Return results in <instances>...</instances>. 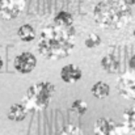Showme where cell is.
<instances>
[{
  "instance_id": "cell-1",
  "label": "cell",
  "mask_w": 135,
  "mask_h": 135,
  "mask_svg": "<svg viewBox=\"0 0 135 135\" xmlns=\"http://www.w3.org/2000/svg\"><path fill=\"white\" fill-rule=\"evenodd\" d=\"M76 30L74 26H45L37 37L38 52L51 60L67 58L75 47Z\"/></svg>"
},
{
  "instance_id": "cell-2",
  "label": "cell",
  "mask_w": 135,
  "mask_h": 135,
  "mask_svg": "<svg viewBox=\"0 0 135 135\" xmlns=\"http://www.w3.org/2000/svg\"><path fill=\"white\" fill-rule=\"evenodd\" d=\"M93 20L104 29L118 30L131 21L133 11L122 0H101L93 7Z\"/></svg>"
},
{
  "instance_id": "cell-3",
  "label": "cell",
  "mask_w": 135,
  "mask_h": 135,
  "mask_svg": "<svg viewBox=\"0 0 135 135\" xmlns=\"http://www.w3.org/2000/svg\"><path fill=\"white\" fill-rule=\"evenodd\" d=\"M55 87L50 81H37L32 84L22 98V104L29 112H42L50 105Z\"/></svg>"
},
{
  "instance_id": "cell-4",
  "label": "cell",
  "mask_w": 135,
  "mask_h": 135,
  "mask_svg": "<svg viewBox=\"0 0 135 135\" xmlns=\"http://www.w3.org/2000/svg\"><path fill=\"white\" fill-rule=\"evenodd\" d=\"M28 0H0V18L15 20L25 9Z\"/></svg>"
},
{
  "instance_id": "cell-5",
  "label": "cell",
  "mask_w": 135,
  "mask_h": 135,
  "mask_svg": "<svg viewBox=\"0 0 135 135\" xmlns=\"http://www.w3.org/2000/svg\"><path fill=\"white\" fill-rule=\"evenodd\" d=\"M117 90L125 98L135 100V71L121 75L117 80Z\"/></svg>"
},
{
  "instance_id": "cell-6",
  "label": "cell",
  "mask_w": 135,
  "mask_h": 135,
  "mask_svg": "<svg viewBox=\"0 0 135 135\" xmlns=\"http://www.w3.org/2000/svg\"><path fill=\"white\" fill-rule=\"evenodd\" d=\"M13 66H15V70L18 74L26 75V74H30L36 68V66H37V58H36L34 54L28 52V51H24V52L18 54L15 58Z\"/></svg>"
},
{
  "instance_id": "cell-7",
  "label": "cell",
  "mask_w": 135,
  "mask_h": 135,
  "mask_svg": "<svg viewBox=\"0 0 135 135\" xmlns=\"http://www.w3.org/2000/svg\"><path fill=\"white\" fill-rule=\"evenodd\" d=\"M83 78L81 68L78 64H66L60 70V79L67 84H75Z\"/></svg>"
},
{
  "instance_id": "cell-8",
  "label": "cell",
  "mask_w": 135,
  "mask_h": 135,
  "mask_svg": "<svg viewBox=\"0 0 135 135\" xmlns=\"http://www.w3.org/2000/svg\"><path fill=\"white\" fill-rule=\"evenodd\" d=\"M114 129H115V122L113 119L101 117L96 119L94 126H93V133L96 135H110Z\"/></svg>"
},
{
  "instance_id": "cell-9",
  "label": "cell",
  "mask_w": 135,
  "mask_h": 135,
  "mask_svg": "<svg viewBox=\"0 0 135 135\" xmlns=\"http://www.w3.org/2000/svg\"><path fill=\"white\" fill-rule=\"evenodd\" d=\"M28 113H29V110L26 109V106H25L22 102H21V104H13V105L9 108L7 117H8L9 121L21 122V121H24V119L26 118Z\"/></svg>"
},
{
  "instance_id": "cell-10",
  "label": "cell",
  "mask_w": 135,
  "mask_h": 135,
  "mask_svg": "<svg viewBox=\"0 0 135 135\" xmlns=\"http://www.w3.org/2000/svg\"><path fill=\"white\" fill-rule=\"evenodd\" d=\"M101 67L108 74H117L118 72V68H119V62H118V59H117L115 55L106 54L101 59Z\"/></svg>"
},
{
  "instance_id": "cell-11",
  "label": "cell",
  "mask_w": 135,
  "mask_h": 135,
  "mask_svg": "<svg viewBox=\"0 0 135 135\" xmlns=\"http://www.w3.org/2000/svg\"><path fill=\"white\" fill-rule=\"evenodd\" d=\"M17 36H18V38L22 42L28 44V42H32V41H34L37 38V32L30 24H24V25H21L18 28Z\"/></svg>"
},
{
  "instance_id": "cell-12",
  "label": "cell",
  "mask_w": 135,
  "mask_h": 135,
  "mask_svg": "<svg viewBox=\"0 0 135 135\" xmlns=\"http://www.w3.org/2000/svg\"><path fill=\"white\" fill-rule=\"evenodd\" d=\"M54 25L58 26H74V16L67 11H59L54 16Z\"/></svg>"
},
{
  "instance_id": "cell-13",
  "label": "cell",
  "mask_w": 135,
  "mask_h": 135,
  "mask_svg": "<svg viewBox=\"0 0 135 135\" xmlns=\"http://www.w3.org/2000/svg\"><path fill=\"white\" fill-rule=\"evenodd\" d=\"M90 92H92V94H93L96 98L101 100V98H105V97L109 96V93H110V87H109L105 81H97V83L92 87Z\"/></svg>"
},
{
  "instance_id": "cell-14",
  "label": "cell",
  "mask_w": 135,
  "mask_h": 135,
  "mask_svg": "<svg viewBox=\"0 0 135 135\" xmlns=\"http://www.w3.org/2000/svg\"><path fill=\"white\" fill-rule=\"evenodd\" d=\"M110 135H135V122H122L115 125V129Z\"/></svg>"
},
{
  "instance_id": "cell-15",
  "label": "cell",
  "mask_w": 135,
  "mask_h": 135,
  "mask_svg": "<svg viewBox=\"0 0 135 135\" xmlns=\"http://www.w3.org/2000/svg\"><path fill=\"white\" fill-rule=\"evenodd\" d=\"M56 135H85V133L76 125H66Z\"/></svg>"
},
{
  "instance_id": "cell-16",
  "label": "cell",
  "mask_w": 135,
  "mask_h": 135,
  "mask_svg": "<svg viewBox=\"0 0 135 135\" xmlns=\"http://www.w3.org/2000/svg\"><path fill=\"white\" fill-rule=\"evenodd\" d=\"M71 110L75 112L78 115H83L88 110V104L85 101H83V100H75L71 104Z\"/></svg>"
},
{
  "instance_id": "cell-17",
  "label": "cell",
  "mask_w": 135,
  "mask_h": 135,
  "mask_svg": "<svg viewBox=\"0 0 135 135\" xmlns=\"http://www.w3.org/2000/svg\"><path fill=\"white\" fill-rule=\"evenodd\" d=\"M84 45L87 46L88 49H94V47L101 45V37L98 34H96V33H90L89 36L85 38Z\"/></svg>"
},
{
  "instance_id": "cell-18",
  "label": "cell",
  "mask_w": 135,
  "mask_h": 135,
  "mask_svg": "<svg viewBox=\"0 0 135 135\" xmlns=\"http://www.w3.org/2000/svg\"><path fill=\"white\" fill-rule=\"evenodd\" d=\"M122 117H123V121L122 122H130V123L135 122V106H131V108L126 109L123 112V115Z\"/></svg>"
},
{
  "instance_id": "cell-19",
  "label": "cell",
  "mask_w": 135,
  "mask_h": 135,
  "mask_svg": "<svg viewBox=\"0 0 135 135\" xmlns=\"http://www.w3.org/2000/svg\"><path fill=\"white\" fill-rule=\"evenodd\" d=\"M129 67L131 68V71H135V54L130 58V60H129Z\"/></svg>"
},
{
  "instance_id": "cell-20",
  "label": "cell",
  "mask_w": 135,
  "mask_h": 135,
  "mask_svg": "<svg viewBox=\"0 0 135 135\" xmlns=\"http://www.w3.org/2000/svg\"><path fill=\"white\" fill-rule=\"evenodd\" d=\"M122 1H123V3H125L127 7H130V8L135 5V0H122Z\"/></svg>"
},
{
  "instance_id": "cell-21",
  "label": "cell",
  "mask_w": 135,
  "mask_h": 135,
  "mask_svg": "<svg viewBox=\"0 0 135 135\" xmlns=\"http://www.w3.org/2000/svg\"><path fill=\"white\" fill-rule=\"evenodd\" d=\"M3 64H4V63H3V59H1V56H0V71H1V68H3Z\"/></svg>"
},
{
  "instance_id": "cell-22",
  "label": "cell",
  "mask_w": 135,
  "mask_h": 135,
  "mask_svg": "<svg viewBox=\"0 0 135 135\" xmlns=\"http://www.w3.org/2000/svg\"><path fill=\"white\" fill-rule=\"evenodd\" d=\"M72 1H75V3H79V1H81V0H72Z\"/></svg>"
},
{
  "instance_id": "cell-23",
  "label": "cell",
  "mask_w": 135,
  "mask_h": 135,
  "mask_svg": "<svg viewBox=\"0 0 135 135\" xmlns=\"http://www.w3.org/2000/svg\"><path fill=\"white\" fill-rule=\"evenodd\" d=\"M133 36H134V38H135V28H134V32H133Z\"/></svg>"
}]
</instances>
